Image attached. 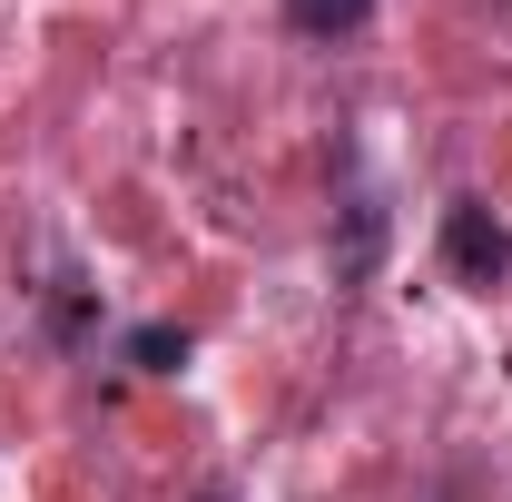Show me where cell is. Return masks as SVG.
<instances>
[{
	"label": "cell",
	"instance_id": "cell-1",
	"mask_svg": "<svg viewBox=\"0 0 512 502\" xmlns=\"http://www.w3.org/2000/svg\"><path fill=\"white\" fill-rule=\"evenodd\" d=\"M444 266H453V286H473V296H493L512 276V227L483 197H453L444 207Z\"/></svg>",
	"mask_w": 512,
	"mask_h": 502
},
{
	"label": "cell",
	"instance_id": "cell-2",
	"mask_svg": "<svg viewBox=\"0 0 512 502\" xmlns=\"http://www.w3.org/2000/svg\"><path fill=\"white\" fill-rule=\"evenodd\" d=\"M375 256H384V207L355 197V207H345V237H335V286H365Z\"/></svg>",
	"mask_w": 512,
	"mask_h": 502
},
{
	"label": "cell",
	"instance_id": "cell-3",
	"mask_svg": "<svg viewBox=\"0 0 512 502\" xmlns=\"http://www.w3.org/2000/svg\"><path fill=\"white\" fill-rule=\"evenodd\" d=\"M375 20V0H286V30L296 40H355Z\"/></svg>",
	"mask_w": 512,
	"mask_h": 502
},
{
	"label": "cell",
	"instance_id": "cell-4",
	"mask_svg": "<svg viewBox=\"0 0 512 502\" xmlns=\"http://www.w3.org/2000/svg\"><path fill=\"white\" fill-rule=\"evenodd\" d=\"M128 365H138V375H178V365H188V335H178V325H128Z\"/></svg>",
	"mask_w": 512,
	"mask_h": 502
},
{
	"label": "cell",
	"instance_id": "cell-5",
	"mask_svg": "<svg viewBox=\"0 0 512 502\" xmlns=\"http://www.w3.org/2000/svg\"><path fill=\"white\" fill-rule=\"evenodd\" d=\"M197 502H227V493H197Z\"/></svg>",
	"mask_w": 512,
	"mask_h": 502
}]
</instances>
